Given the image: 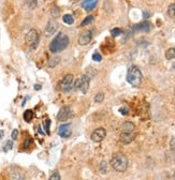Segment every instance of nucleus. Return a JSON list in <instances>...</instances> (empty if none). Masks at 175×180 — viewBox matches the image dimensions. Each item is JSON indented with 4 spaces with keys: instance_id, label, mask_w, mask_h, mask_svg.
<instances>
[{
    "instance_id": "obj_38",
    "label": "nucleus",
    "mask_w": 175,
    "mask_h": 180,
    "mask_svg": "<svg viewBox=\"0 0 175 180\" xmlns=\"http://www.w3.org/2000/svg\"><path fill=\"white\" fill-rule=\"evenodd\" d=\"M174 93H175V91H174Z\"/></svg>"
},
{
    "instance_id": "obj_28",
    "label": "nucleus",
    "mask_w": 175,
    "mask_h": 180,
    "mask_svg": "<svg viewBox=\"0 0 175 180\" xmlns=\"http://www.w3.org/2000/svg\"><path fill=\"white\" fill-rule=\"evenodd\" d=\"M92 59H94L95 61H97V62H100L101 60H102V57H101L100 54L96 53V54H94V55H92Z\"/></svg>"
},
{
    "instance_id": "obj_24",
    "label": "nucleus",
    "mask_w": 175,
    "mask_h": 180,
    "mask_svg": "<svg viewBox=\"0 0 175 180\" xmlns=\"http://www.w3.org/2000/svg\"><path fill=\"white\" fill-rule=\"evenodd\" d=\"M12 147H13V142L12 141H7L5 144V146H3V151L5 152H8L9 150L12 149Z\"/></svg>"
},
{
    "instance_id": "obj_1",
    "label": "nucleus",
    "mask_w": 175,
    "mask_h": 180,
    "mask_svg": "<svg viewBox=\"0 0 175 180\" xmlns=\"http://www.w3.org/2000/svg\"><path fill=\"white\" fill-rule=\"evenodd\" d=\"M69 45V37L64 32H59L55 39L50 44V51L54 54L61 53L68 47Z\"/></svg>"
},
{
    "instance_id": "obj_10",
    "label": "nucleus",
    "mask_w": 175,
    "mask_h": 180,
    "mask_svg": "<svg viewBox=\"0 0 175 180\" xmlns=\"http://www.w3.org/2000/svg\"><path fill=\"white\" fill-rule=\"evenodd\" d=\"M57 29H58V23L55 20H48L45 29H44V34H45V37H52L57 31Z\"/></svg>"
},
{
    "instance_id": "obj_26",
    "label": "nucleus",
    "mask_w": 175,
    "mask_h": 180,
    "mask_svg": "<svg viewBox=\"0 0 175 180\" xmlns=\"http://www.w3.org/2000/svg\"><path fill=\"white\" fill-rule=\"evenodd\" d=\"M121 32H123V31H121V29H119V28H114V29H112V30H111V33H112V35H113L114 38L121 35Z\"/></svg>"
},
{
    "instance_id": "obj_9",
    "label": "nucleus",
    "mask_w": 175,
    "mask_h": 180,
    "mask_svg": "<svg viewBox=\"0 0 175 180\" xmlns=\"http://www.w3.org/2000/svg\"><path fill=\"white\" fill-rule=\"evenodd\" d=\"M106 136V131H105L103 128H98L96 129L91 134V139L95 142V143H100Z\"/></svg>"
},
{
    "instance_id": "obj_12",
    "label": "nucleus",
    "mask_w": 175,
    "mask_h": 180,
    "mask_svg": "<svg viewBox=\"0 0 175 180\" xmlns=\"http://www.w3.org/2000/svg\"><path fill=\"white\" fill-rule=\"evenodd\" d=\"M133 32H149L151 29V25L148 22H143L141 24L134 25L133 26Z\"/></svg>"
},
{
    "instance_id": "obj_23",
    "label": "nucleus",
    "mask_w": 175,
    "mask_h": 180,
    "mask_svg": "<svg viewBox=\"0 0 175 180\" xmlns=\"http://www.w3.org/2000/svg\"><path fill=\"white\" fill-rule=\"evenodd\" d=\"M64 22L68 25H72L73 22H74V20H73L72 15H70V14H66V15L64 16Z\"/></svg>"
},
{
    "instance_id": "obj_22",
    "label": "nucleus",
    "mask_w": 175,
    "mask_h": 180,
    "mask_svg": "<svg viewBox=\"0 0 175 180\" xmlns=\"http://www.w3.org/2000/svg\"><path fill=\"white\" fill-rule=\"evenodd\" d=\"M94 16L92 15H89V16H87V17L85 18V20H83V22L81 23V26L82 27H85V26H88V25H90L92 22H94Z\"/></svg>"
},
{
    "instance_id": "obj_18",
    "label": "nucleus",
    "mask_w": 175,
    "mask_h": 180,
    "mask_svg": "<svg viewBox=\"0 0 175 180\" xmlns=\"http://www.w3.org/2000/svg\"><path fill=\"white\" fill-rule=\"evenodd\" d=\"M166 58L168 60H172L175 58V47H172V49H169L168 51L166 52Z\"/></svg>"
},
{
    "instance_id": "obj_15",
    "label": "nucleus",
    "mask_w": 175,
    "mask_h": 180,
    "mask_svg": "<svg viewBox=\"0 0 175 180\" xmlns=\"http://www.w3.org/2000/svg\"><path fill=\"white\" fill-rule=\"evenodd\" d=\"M10 177H11L12 179H24L23 174H20V171L16 168L10 169Z\"/></svg>"
},
{
    "instance_id": "obj_34",
    "label": "nucleus",
    "mask_w": 175,
    "mask_h": 180,
    "mask_svg": "<svg viewBox=\"0 0 175 180\" xmlns=\"http://www.w3.org/2000/svg\"><path fill=\"white\" fill-rule=\"evenodd\" d=\"M105 166H106V163H105V162H102V163H101V171H102L103 174L106 173V169H105Z\"/></svg>"
},
{
    "instance_id": "obj_5",
    "label": "nucleus",
    "mask_w": 175,
    "mask_h": 180,
    "mask_svg": "<svg viewBox=\"0 0 175 180\" xmlns=\"http://www.w3.org/2000/svg\"><path fill=\"white\" fill-rule=\"evenodd\" d=\"M25 41H26L27 45H28L30 51H35L39 45L40 42V35L35 29H31L28 31V33L25 37Z\"/></svg>"
},
{
    "instance_id": "obj_7",
    "label": "nucleus",
    "mask_w": 175,
    "mask_h": 180,
    "mask_svg": "<svg viewBox=\"0 0 175 180\" xmlns=\"http://www.w3.org/2000/svg\"><path fill=\"white\" fill-rule=\"evenodd\" d=\"M89 84H90V78L87 75H83L80 77L79 79L75 81V89H79L82 93H87L88 89H89Z\"/></svg>"
},
{
    "instance_id": "obj_3",
    "label": "nucleus",
    "mask_w": 175,
    "mask_h": 180,
    "mask_svg": "<svg viewBox=\"0 0 175 180\" xmlns=\"http://www.w3.org/2000/svg\"><path fill=\"white\" fill-rule=\"evenodd\" d=\"M134 130H136V125L130 121H126L121 125V133L119 136V141L124 145H128L134 139Z\"/></svg>"
},
{
    "instance_id": "obj_4",
    "label": "nucleus",
    "mask_w": 175,
    "mask_h": 180,
    "mask_svg": "<svg viewBox=\"0 0 175 180\" xmlns=\"http://www.w3.org/2000/svg\"><path fill=\"white\" fill-rule=\"evenodd\" d=\"M143 79V75L141 73L140 69L136 66H132L129 68L127 73V81L132 85L133 87H138V86L141 85Z\"/></svg>"
},
{
    "instance_id": "obj_6",
    "label": "nucleus",
    "mask_w": 175,
    "mask_h": 180,
    "mask_svg": "<svg viewBox=\"0 0 175 180\" xmlns=\"http://www.w3.org/2000/svg\"><path fill=\"white\" fill-rule=\"evenodd\" d=\"M59 87L62 92H70L71 90L75 89V81L73 75L72 74L66 75L64 77V79L59 83Z\"/></svg>"
},
{
    "instance_id": "obj_19",
    "label": "nucleus",
    "mask_w": 175,
    "mask_h": 180,
    "mask_svg": "<svg viewBox=\"0 0 175 180\" xmlns=\"http://www.w3.org/2000/svg\"><path fill=\"white\" fill-rule=\"evenodd\" d=\"M59 61H60V58L58 57V56H55L54 58H52V59L48 61V68H54V67H56L57 64L59 63Z\"/></svg>"
},
{
    "instance_id": "obj_31",
    "label": "nucleus",
    "mask_w": 175,
    "mask_h": 180,
    "mask_svg": "<svg viewBox=\"0 0 175 180\" xmlns=\"http://www.w3.org/2000/svg\"><path fill=\"white\" fill-rule=\"evenodd\" d=\"M17 136H18V130H13V131H12V134H11L12 139L15 141V139H17Z\"/></svg>"
},
{
    "instance_id": "obj_32",
    "label": "nucleus",
    "mask_w": 175,
    "mask_h": 180,
    "mask_svg": "<svg viewBox=\"0 0 175 180\" xmlns=\"http://www.w3.org/2000/svg\"><path fill=\"white\" fill-rule=\"evenodd\" d=\"M119 112H121L123 115H127L128 113H129V107H127V106H124V107H121Z\"/></svg>"
},
{
    "instance_id": "obj_16",
    "label": "nucleus",
    "mask_w": 175,
    "mask_h": 180,
    "mask_svg": "<svg viewBox=\"0 0 175 180\" xmlns=\"http://www.w3.org/2000/svg\"><path fill=\"white\" fill-rule=\"evenodd\" d=\"M33 118V112L31 110H27L26 112L24 113V120L26 122H30Z\"/></svg>"
},
{
    "instance_id": "obj_2",
    "label": "nucleus",
    "mask_w": 175,
    "mask_h": 180,
    "mask_svg": "<svg viewBox=\"0 0 175 180\" xmlns=\"http://www.w3.org/2000/svg\"><path fill=\"white\" fill-rule=\"evenodd\" d=\"M110 163H111L112 168H113L114 171H118V173H124V171H126L128 166H129L128 158L124 153H121V152L114 153Z\"/></svg>"
},
{
    "instance_id": "obj_35",
    "label": "nucleus",
    "mask_w": 175,
    "mask_h": 180,
    "mask_svg": "<svg viewBox=\"0 0 175 180\" xmlns=\"http://www.w3.org/2000/svg\"><path fill=\"white\" fill-rule=\"evenodd\" d=\"M3 135H5V133H3V131H0V141H1V139H2Z\"/></svg>"
},
{
    "instance_id": "obj_8",
    "label": "nucleus",
    "mask_w": 175,
    "mask_h": 180,
    "mask_svg": "<svg viewBox=\"0 0 175 180\" xmlns=\"http://www.w3.org/2000/svg\"><path fill=\"white\" fill-rule=\"evenodd\" d=\"M73 113L69 106H64L60 108L59 113L57 114V120L58 121H67L72 117Z\"/></svg>"
},
{
    "instance_id": "obj_17",
    "label": "nucleus",
    "mask_w": 175,
    "mask_h": 180,
    "mask_svg": "<svg viewBox=\"0 0 175 180\" xmlns=\"http://www.w3.org/2000/svg\"><path fill=\"white\" fill-rule=\"evenodd\" d=\"M25 5L29 9H35L38 7V0H25Z\"/></svg>"
},
{
    "instance_id": "obj_14",
    "label": "nucleus",
    "mask_w": 175,
    "mask_h": 180,
    "mask_svg": "<svg viewBox=\"0 0 175 180\" xmlns=\"http://www.w3.org/2000/svg\"><path fill=\"white\" fill-rule=\"evenodd\" d=\"M98 5V0H84L82 7L86 11H92Z\"/></svg>"
},
{
    "instance_id": "obj_25",
    "label": "nucleus",
    "mask_w": 175,
    "mask_h": 180,
    "mask_svg": "<svg viewBox=\"0 0 175 180\" xmlns=\"http://www.w3.org/2000/svg\"><path fill=\"white\" fill-rule=\"evenodd\" d=\"M103 100H104V95L102 92L97 93V95L95 97V102L96 103H101V102H103Z\"/></svg>"
},
{
    "instance_id": "obj_20",
    "label": "nucleus",
    "mask_w": 175,
    "mask_h": 180,
    "mask_svg": "<svg viewBox=\"0 0 175 180\" xmlns=\"http://www.w3.org/2000/svg\"><path fill=\"white\" fill-rule=\"evenodd\" d=\"M168 15L170 16L172 20H175V3L169 5L168 8Z\"/></svg>"
},
{
    "instance_id": "obj_30",
    "label": "nucleus",
    "mask_w": 175,
    "mask_h": 180,
    "mask_svg": "<svg viewBox=\"0 0 175 180\" xmlns=\"http://www.w3.org/2000/svg\"><path fill=\"white\" fill-rule=\"evenodd\" d=\"M50 180H60V175L56 171V173H54L52 176H50Z\"/></svg>"
},
{
    "instance_id": "obj_11",
    "label": "nucleus",
    "mask_w": 175,
    "mask_h": 180,
    "mask_svg": "<svg viewBox=\"0 0 175 180\" xmlns=\"http://www.w3.org/2000/svg\"><path fill=\"white\" fill-rule=\"evenodd\" d=\"M92 39V34H91V31L87 30V31H84L80 34L79 37V44L80 45H87V44L90 43Z\"/></svg>"
},
{
    "instance_id": "obj_36",
    "label": "nucleus",
    "mask_w": 175,
    "mask_h": 180,
    "mask_svg": "<svg viewBox=\"0 0 175 180\" xmlns=\"http://www.w3.org/2000/svg\"><path fill=\"white\" fill-rule=\"evenodd\" d=\"M35 90L41 89V86H40V85H35Z\"/></svg>"
},
{
    "instance_id": "obj_13",
    "label": "nucleus",
    "mask_w": 175,
    "mask_h": 180,
    "mask_svg": "<svg viewBox=\"0 0 175 180\" xmlns=\"http://www.w3.org/2000/svg\"><path fill=\"white\" fill-rule=\"evenodd\" d=\"M71 135V124L70 123H66L62 124L59 128V136L62 139H68Z\"/></svg>"
},
{
    "instance_id": "obj_37",
    "label": "nucleus",
    "mask_w": 175,
    "mask_h": 180,
    "mask_svg": "<svg viewBox=\"0 0 175 180\" xmlns=\"http://www.w3.org/2000/svg\"><path fill=\"white\" fill-rule=\"evenodd\" d=\"M173 69H174V70H175V63H174V66H173Z\"/></svg>"
},
{
    "instance_id": "obj_33",
    "label": "nucleus",
    "mask_w": 175,
    "mask_h": 180,
    "mask_svg": "<svg viewBox=\"0 0 175 180\" xmlns=\"http://www.w3.org/2000/svg\"><path fill=\"white\" fill-rule=\"evenodd\" d=\"M31 142H32V139H31L30 137H28V139H27L26 141H25L24 145H23V148H25V149H26V148H28V146L31 144Z\"/></svg>"
},
{
    "instance_id": "obj_27",
    "label": "nucleus",
    "mask_w": 175,
    "mask_h": 180,
    "mask_svg": "<svg viewBox=\"0 0 175 180\" xmlns=\"http://www.w3.org/2000/svg\"><path fill=\"white\" fill-rule=\"evenodd\" d=\"M50 119L46 118V119H45V121H44V128H45V132H46V134H50Z\"/></svg>"
},
{
    "instance_id": "obj_29",
    "label": "nucleus",
    "mask_w": 175,
    "mask_h": 180,
    "mask_svg": "<svg viewBox=\"0 0 175 180\" xmlns=\"http://www.w3.org/2000/svg\"><path fill=\"white\" fill-rule=\"evenodd\" d=\"M170 148L173 152L175 153V137H172L170 141Z\"/></svg>"
},
{
    "instance_id": "obj_21",
    "label": "nucleus",
    "mask_w": 175,
    "mask_h": 180,
    "mask_svg": "<svg viewBox=\"0 0 175 180\" xmlns=\"http://www.w3.org/2000/svg\"><path fill=\"white\" fill-rule=\"evenodd\" d=\"M50 15H52V17H58V16L60 15V9L59 8H57L56 5H54V7L50 8Z\"/></svg>"
}]
</instances>
